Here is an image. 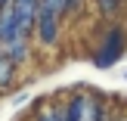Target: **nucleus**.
Returning <instances> with one entry per match:
<instances>
[{"label":"nucleus","instance_id":"nucleus-1","mask_svg":"<svg viewBox=\"0 0 127 121\" xmlns=\"http://www.w3.org/2000/svg\"><path fill=\"white\" fill-rule=\"evenodd\" d=\"M124 78H127V72H124Z\"/></svg>","mask_w":127,"mask_h":121}]
</instances>
